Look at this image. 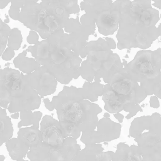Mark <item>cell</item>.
<instances>
[{"label":"cell","mask_w":161,"mask_h":161,"mask_svg":"<svg viewBox=\"0 0 161 161\" xmlns=\"http://www.w3.org/2000/svg\"><path fill=\"white\" fill-rule=\"evenodd\" d=\"M5 159V157L3 155L0 156V161H4Z\"/></svg>","instance_id":"cell-47"},{"label":"cell","mask_w":161,"mask_h":161,"mask_svg":"<svg viewBox=\"0 0 161 161\" xmlns=\"http://www.w3.org/2000/svg\"><path fill=\"white\" fill-rule=\"evenodd\" d=\"M21 8L10 5L8 10V16L14 20H19Z\"/></svg>","instance_id":"cell-35"},{"label":"cell","mask_w":161,"mask_h":161,"mask_svg":"<svg viewBox=\"0 0 161 161\" xmlns=\"http://www.w3.org/2000/svg\"><path fill=\"white\" fill-rule=\"evenodd\" d=\"M42 116L40 111H23L20 112V121L18 123V127L21 128L22 126L32 125L39 129L40 121Z\"/></svg>","instance_id":"cell-26"},{"label":"cell","mask_w":161,"mask_h":161,"mask_svg":"<svg viewBox=\"0 0 161 161\" xmlns=\"http://www.w3.org/2000/svg\"><path fill=\"white\" fill-rule=\"evenodd\" d=\"M22 74L8 67L0 69V106L3 108H8L12 100L11 94L19 87Z\"/></svg>","instance_id":"cell-12"},{"label":"cell","mask_w":161,"mask_h":161,"mask_svg":"<svg viewBox=\"0 0 161 161\" xmlns=\"http://www.w3.org/2000/svg\"><path fill=\"white\" fill-rule=\"evenodd\" d=\"M80 75L86 81L93 82L94 79L95 72L86 60H84L80 64Z\"/></svg>","instance_id":"cell-31"},{"label":"cell","mask_w":161,"mask_h":161,"mask_svg":"<svg viewBox=\"0 0 161 161\" xmlns=\"http://www.w3.org/2000/svg\"><path fill=\"white\" fill-rule=\"evenodd\" d=\"M42 143L50 147L62 148L65 138L59 121L51 115L43 116L40 123Z\"/></svg>","instance_id":"cell-13"},{"label":"cell","mask_w":161,"mask_h":161,"mask_svg":"<svg viewBox=\"0 0 161 161\" xmlns=\"http://www.w3.org/2000/svg\"><path fill=\"white\" fill-rule=\"evenodd\" d=\"M18 138L30 148L42 142L40 130L33 126L20 128L18 132Z\"/></svg>","instance_id":"cell-21"},{"label":"cell","mask_w":161,"mask_h":161,"mask_svg":"<svg viewBox=\"0 0 161 161\" xmlns=\"http://www.w3.org/2000/svg\"><path fill=\"white\" fill-rule=\"evenodd\" d=\"M123 110L129 113L125 117L126 119L127 120L134 117L139 112H143L142 108L139 104L132 102H127L124 106Z\"/></svg>","instance_id":"cell-33"},{"label":"cell","mask_w":161,"mask_h":161,"mask_svg":"<svg viewBox=\"0 0 161 161\" xmlns=\"http://www.w3.org/2000/svg\"><path fill=\"white\" fill-rule=\"evenodd\" d=\"M18 161H28L22 159V160H21Z\"/></svg>","instance_id":"cell-49"},{"label":"cell","mask_w":161,"mask_h":161,"mask_svg":"<svg viewBox=\"0 0 161 161\" xmlns=\"http://www.w3.org/2000/svg\"><path fill=\"white\" fill-rule=\"evenodd\" d=\"M158 32L159 36H161V23L158 27Z\"/></svg>","instance_id":"cell-46"},{"label":"cell","mask_w":161,"mask_h":161,"mask_svg":"<svg viewBox=\"0 0 161 161\" xmlns=\"http://www.w3.org/2000/svg\"><path fill=\"white\" fill-rule=\"evenodd\" d=\"M161 48H159L154 51H139L123 70L129 78L141 82L158 77L161 74Z\"/></svg>","instance_id":"cell-5"},{"label":"cell","mask_w":161,"mask_h":161,"mask_svg":"<svg viewBox=\"0 0 161 161\" xmlns=\"http://www.w3.org/2000/svg\"><path fill=\"white\" fill-rule=\"evenodd\" d=\"M112 161H143L138 146H129L120 142L114 154Z\"/></svg>","instance_id":"cell-19"},{"label":"cell","mask_w":161,"mask_h":161,"mask_svg":"<svg viewBox=\"0 0 161 161\" xmlns=\"http://www.w3.org/2000/svg\"><path fill=\"white\" fill-rule=\"evenodd\" d=\"M105 39L107 41L111 50H114V49H116L117 45L113 39L109 37H106Z\"/></svg>","instance_id":"cell-40"},{"label":"cell","mask_w":161,"mask_h":161,"mask_svg":"<svg viewBox=\"0 0 161 161\" xmlns=\"http://www.w3.org/2000/svg\"></svg>","instance_id":"cell-51"},{"label":"cell","mask_w":161,"mask_h":161,"mask_svg":"<svg viewBox=\"0 0 161 161\" xmlns=\"http://www.w3.org/2000/svg\"><path fill=\"white\" fill-rule=\"evenodd\" d=\"M114 152H104L100 143L86 145L72 161H112Z\"/></svg>","instance_id":"cell-16"},{"label":"cell","mask_w":161,"mask_h":161,"mask_svg":"<svg viewBox=\"0 0 161 161\" xmlns=\"http://www.w3.org/2000/svg\"><path fill=\"white\" fill-rule=\"evenodd\" d=\"M152 1H153L154 2V3H157V2H159L161 0H151Z\"/></svg>","instance_id":"cell-48"},{"label":"cell","mask_w":161,"mask_h":161,"mask_svg":"<svg viewBox=\"0 0 161 161\" xmlns=\"http://www.w3.org/2000/svg\"><path fill=\"white\" fill-rule=\"evenodd\" d=\"M108 84L117 93L125 97L128 102L140 104L147 96L139 82L129 78L123 69L114 76Z\"/></svg>","instance_id":"cell-10"},{"label":"cell","mask_w":161,"mask_h":161,"mask_svg":"<svg viewBox=\"0 0 161 161\" xmlns=\"http://www.w3.org/2000/svg\"><path fill=\"white\" fill-rule=\"evenodd\" d=\"M13 125L11 119L7 114L6 109L0 106V143H5L13 136Z\"/></svg>","instance_id":"cell-24"},{"label":"cell","mask_w":161,"mask_h":161,"mask_svg":"<svg viewBox=\"0 0 161 161\" xmlns=\"http://www.w3.org/2000/svg\"><path fill=\"white\" fill-rule=\"evenodd\" d=\"M9 21H10V20H9V16L8 15H6L5 19L4 20V22L7 24L9 22Z\"/></svg>","instance_id":"cell-44"},{"label":"cell","mask_w":161,"mask_h":161,"mask_svg":"<svg viewBox=\"0 0 161 161\" xmlns=\"http://www.w3.org/2000/svg\"><path fill=\"white\" fill-rule=\"evenodd\" d=\"M26 41L29 44H36L39 42V35L36 31L31 30L26 38Z\"/></svg>","instance_id":"cell-36"},{"label":"cell","mask_w":161,"mask_h":161,"mask_svg":"<svg viewBox=\"0 0 161 161\" xmlns=\"http://www.w3.org/2000/svg\"><path fill=\"white\" fill-rule=\"evenodd\" d=\"M31 30L36 31L43 39L64 29L66 22L41 3L34 2L21 8L19 20Z\"/></svg>","instance_id":"cell-4"},{"label":"cell","mask_w":161,"mask_h":161,"mask_svg":"<svg viewBox=\"0 0 161 161\" xmlns=\"http://www.w3.org/2000/svg\"><path fill=\"white\" fill-rule=\"evenodd\" d=\"M22 42V35L19 29L16 27L11 29L8 40V47L14 51H18L20 48Z\"/></svg>","instance_id":"cell-29"},{"label":"cell","mask_w":161,"mask_h":161,"mask_svg":"<svg viewBox=\"0 0 161 161\" xmlns=\"http://www.w3.org/2000/svg\"><path fill=\"white\" fill-rule=\"evenodd\" d=\"M121 128V124L103 117L98 120L97 130L82 132L80 141L85 145L111 142L120 137Z\"/></svg>","instance_id":"cell-9"},{"label":"cell","mask_w":161,"mask_h":161,"mask_svg":"<svg viewBox=\"0 0 161 161\" xmlns=\"http://www.w3.org/2000/svg\"><path fill=\"white\" fill-rule=\"evenodd\" d=\"M26 50L19 54L13 60L15 68L26 75L30 74L41 67L35 58H29L26 56Z\"/></svg>","instance_id":"cell-23"},{"label":"cell","mask_w":161,"mask_h":161,"mask_svg":"<svg viewBox=\"0 0 161 161\" xmlns=\"http://www.w3.org/2000/svg\"><path fill=\"white\" fill-rule=\"evenodd\" d=\"M78 0H42L40 3L43 7L50 9L57 16L67 21L70 15L78 14L80 8Z\"/></svg>","instance_id":"cell-14"},{"label":"cell","mask_w":161,"mask_h":161,"mask_svg":"<svg viewBox=\"0 0 161 161\" xmlns=\"http://www.w3.org/2000/svg\"><path fill=\"white\" fill-rule=\"evenodd\" d=\"M52 102L65 138L77 140L81 132L95 130L99 120L97 115L102 112V108L84 99L81 88L65 85L58 95L53 97Z\"/></svg>","instance_id":"cell-1"},{"label":"cell","mask_w":161,"mask_h":161,"mask_svg":"<svg viewBox=\"0 0 161 161\" xmlns=\"http://www.w3.org/2000/svg\"><path fill=\"white\" fill-rule=\"evenodd\" d=\"M102 100L105 103V110L111 114L120 113L128 102L125 97L117 93L108 83L104 85Z\"/></svg>","instance_id":"cell-18"},{"label":"cell","mask_w":161,"mask_h":161,"mask_svg":"<svg viewBox=\"0 0 161 161\" xmlns=\"http://www.w3.org/2000/svg\"><path fill=\"white\" fill-rule=\"evenodd\" d=\"M11 5L21 8L24 6L34 2H38L39 0H9Z\"/></svg>","instance_id":"cell-34"},{"label":"cell","mask_w":161,"mask_h":161,"mask_svg":"<svg viewBox=\"0 0 161 161\" xmlns=\"http://www.w3.org/2000/svg\"><path fill=\"white\" fill-rule=\"evenodd\" d=\"M103 117H104V118H109L110 117V114L108 113H104V115H103Z\"/></svg>","instance_id":"cell-45"},{"label":"cell","mask_w":161,"mask_h":161,"mask_svg":"<svg viewBox=\"0 0 161 161\" xmlns=\"http://www.w3.org/2000/svg\"><path fill=\"white\" fill-rule=\"evenodd\" d=\"M112 0H83L80 3V10L96 19L98 14L110 8Z\"/></svg>","instance_id":"cell-20"},{"label":"cell","mask_w":161,"mask_h":161,"mask_svg":"<svg viewBox=\"0 0 161 161\" xmlns=\"http://www.w3.org/2000/svg\"><path fill=\"white\" fill-rule=\"evenodd\" d=\"M1 65H0V69H1Z\"/></svg>","instance_id":"cell-50"},{"label":"cell","mask_w":161,"mask_h":161,"mask_svg":"<svg viewBox=\"0 0 161 161\" xmlns=\"http://www.w3.org/2000/svg\"><path fill=\"white\" fill-rule=\"evenodd\" d=\"M80 88L84 99L94 102L98 100L99 97L102 96L104 85L96 81H86L84 82L82 88Z\"/></svg>","instance_id":"cell-25"},{"label":"cell","mask_w":161,"mask_h":161,"mask_svg":"<svg viewBox=\"0 0 161 161\" xmlns=\"http://www.w3.org/2000/svg\"><path fill=\"white\" fill-rule=\"evenodd\" d=\"M11 96L12 100L7 108L11 114L35 110L39 108L41 104V97L23 78L19 87L13 92Z\"/></svg>","instance_id":"cell-8"},{"label":"cell","mask_w":161,"mask_h":161,"mask_svg":"<svg viewBox=\"0 0 161 161\" xmlns=\"http://www.w3.org/2000/svg\"><path fill=\"white\" fill-rule=\"evenodd\" d=\"M46 39L39 42L26 49L41 65L49 69L62 84H69L80 76L82 59L73 52L61 48L58 42V32Z\"/></svg>","instance_id":"cell-3"},{"label":"cell","mask_w":161,"mask_h":161,"mask_svg":"<svg viewBox=\"0 0 161 161\" xmlns=\"http://www.w3.org/2000/svg\"><path fill=\"white\" fill-rule=\"evenodd\" d=\"M76 139L72 137L65 139L61 148L50 147L42 142L30 147L27 157L30 161H72L81 149Z\"/></svg>","instance_id":"cell-6"},{"label":"cell","mask_w":161,"mask_h":161,"mask_svg":"<svg viewBox=\"0 0 161 161\" xmlns=\"http://www.w3.org/2000/svg\"><path fill=\"white\" fill-rule=\"evenodd\" d=\"M9 156L13 160L18 161L25 158L30 147L17 138H11L5 142Z\"/></svg>","instance_id":"cell-22"},{"label":"cell","mask_w":161,"mask_h":161,"mask_svg":"<svg viewBox=\"0 0 161 161\" xmlns=\"http://www.w3.org/2000/svg\"><path fill=\"white\" fill-rule=\"evenodd\" d=\"M140 85L147 96L154 95L161 99V74L154 79L141 81Z\"/></svg>","instance_id":"cell-27"},{"label":"cell","mask_w":161,"mask_h":161,"mask_svg":"<svg viewBox=\"0 0 161 161\" xmlns=\"http://www.w3.org/2000/svg\"><path fill=\"white\" fill-rule=\"evenodd\" d=\"M64 30L66 33H78V34H83L87 36H90L89 32L86 30V28L81 24L78 17L76 19L71 18L69 19L64 26Z\"/></svg>","instance_id":"cell-28"},{"label":"cell","mask_w":161,"mask_h":161,"mask_svg":"<svg viewBox=\"0 0 161 161\" xmlns=\"http://www.w3.org/2000/svg\"><path fill=\"white\" fill-rule=\"evenodd\" d=\"M43 102H44V106H45V108L49 110L50 111H53L55 109L54 107L52 101H50L49 98H44L43 99Z\"/></svg>","instance_id":"cell-39"},{"label":"cell","mask_w":161,"mask_h":161,"mask_svg":"<svg viewBox=\"0 0 161 161\" xmlns=\"http://www.w3.org/2000/svg\"><path fill=\"white\" fill-rule=\"evenodd\" d=\"M124 68L120 57L113 53L111 56L106 61L102 62L100 69L96 73L94 81L100 82L102 78L107 84L110 82L114 76Z\"/></svg>","instance_id":"cell-15"},{"label":"cell","mask_w":161,"mask_h":161,"mask_svg":"<svg viewBox=\"0 0 161 161\" xmlns=\"http://www.w3.org/2000/svg\"><path fill=\"white\" fill-rule=\"evenodd\" d=\"M151 0H134L131 7L125 12L119 22L116 35L119 50L151 47L159 36L157 23L159 12L153 8Z\"/></svg>","instance_id":"cell-2"},{"label":"cell","mask_w":161,"mask_h":161,"mask_svg":"<svg viewBox=\"0 0 161 161\" xmlns=\"http://www.w3.org/2000/svg\"><path fill=\"white\" fill-rule=\"evenodd\" d=\"M114 116L118 120L119 123H123L124 118H125V116L123 114H121L120 113H117L114 114Z\"/></svg>","instance_id":"cell-41"},{"label":"cell","mask_w":161,"mask_h":161,"mask_svg":"<svg viewBox=\"0 0 161 161\" xmlns=\"http://www.w3.org/2000/svg\"><path fill=\"white\" fill-rule=\"evenodd\" d=\"M131 5L130 0H117L113 3L108 10L99 13L96 19L98 32L104 36L113 35L118 30L122 16L130 8Z\"/></svg>","instance_id":"cell-7"},{"label":"cell","mask_w":161,"mask_h":161,"mask_svg":"<svg viewBox=\"0 0 161 161\" xmlns=\"http://www.w3.org/2000/svg\"><path fill=\"white\" fill-rule=\"evenodd\" d=\"M153 5L156 7L161 9V0L159 2L154 3H153Z\"/></svg>","instance_id":"cell-43"},{"label":"cell","mask_w":161,"mask_h":161,"mask_svg":"<svg viewBox=\"0 0 161 161\" xmlns=\"http://www.w3.org/2000/svg\"><path fill=\"white\" fill-rule=\"evenodd\" d=\"M86 49L87 59L101 62L108 60L113 54L107 41L102 38L88 42Z\"/></svg>","instance_id":"cell-17"},{"label":"cell","mask_w":161,"mask_h":161,"mask_svg":"<svg viewBox=\"0 0 161 161\" xmlns=\"http://www.w3.org/2000/svg\"><path fill=\"white\" fill-rule=\"evenodd\" d=\"M11 28L0 18V57L2 56L7 45Z\"/></svg>","instance_id":"cell-30"},{"label":"cell","mask_w":161,"mask_h":161,"mask_svg":"<svg viewBox=\"0 0 161 161\" xmlns=\"http://www.w3.org/2000/svg\"><path fill=\"white\" fill-rule=\"evenodd\" d=\"M20 113L19 112H16L11 115V118L14 119H18L19 117Z\"/></svg>","instance_id":"cell-42"},{"label":"cell","mask_w":161,"mask_h":161,"mask_svg":"<svg viewBox=\"0 0 161 161\" xmlns=\"http://www.w3.org/2000/svg\"><path fill=\"white\" fill-rule=\"evenodd\" d=\"M15 53L14 50L9 47L5 50L2 55V59L5 61H10L15 56Z\"/></svg>","instance_id":"cell-37"},{"label":"cell","mask_w":161,"mask_h":161,"mask_svg":"<svg viewBox=\"0 0 161 161\" xmlns=\"http://www.w3.org/2000/svg\"><path fill=\"white\" fill-rule=\"evenodd\" d=\"M81 24L86 28L90 36L93 35L95 33L96 19L92 16L85 13L80 18Z\"/></svg>","instance_id":"cell-32"},{"label":"cell","mask_w":161,"mask_h":161,"mask_svg":"<svg viewBox=\"0 0 161 161\" xmlns=\"http://www.w3.org/2000/svg\"><path fill=\"white\" fill-rule=\"evenodd\" d=\"M22 78L36 91L41 98L51 95L56 91L58 81L45 66H41L30 74L24 75L22 74Z\"/></svg>","instance_id":"cell-11"},{"label":"cell","mask_w":161,"mask_h":161,"mask_svg":"<svg viewBox=\"0 0 161 161\" xmlns=\"http://www.w3.org/2000/svg\"><path fill=\"white\" fill-rule=\"evenodd\" d=\"M158 97L156 96H151L150 98V106L154 108H158L160 107V102Z\"/></svg>","instance_id":"cell-38"}]
</instances>
